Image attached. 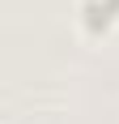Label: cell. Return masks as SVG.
<instances>
[{"instance_id": "6da1fadb", "label": "cell", "mask_w": 119, "mask_h": 124, "mask_svg": "<svg viewBox=\"0 0 119 124\" xmlns=\"http://www.w3.org/2000/svg\"><path fill=\"white\" fill-rule=\"evenodd\" d=\"M77 22L89 34H106L119 22V0H77Z\"/></svg>"}]
</instances>
